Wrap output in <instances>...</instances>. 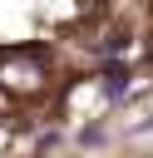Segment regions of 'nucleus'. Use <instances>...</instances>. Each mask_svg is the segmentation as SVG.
Masks as SVG:
<instances>
[]
</instances>
